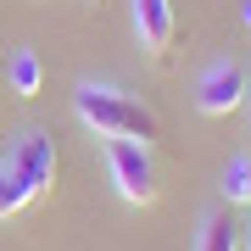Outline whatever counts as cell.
Instances as JSON below:
<instances>
[{"mask_svg": "<svg viewBox=\"0 0 251 251\" xmlns=\"http://www.w3.org/2000/svg\"><path fill=\"white\" fill-rule=\"evenodd\" d=\"M73 112H78V123L90 128L95 140H140V145H156L162 140L156 112L145 106L140 95L112 90V84H78Z\"/></svg>", "mask_w": 251, "mask_h": 251, "instance_id": "6da1fadb", "label": "cell"}, {"mask_svg": "<svg viewBox=\"0 0 251 251\" xmlns=\"http://www.w3.org/2000/svg\"><path fill=\"white\" fill-rule=\"evenodd\" d=\"M106 173H112L117 196H123L128 206H151V201H156L151 145H140V140H106Z\"/></svg>", "mask_w": 251, "mask_h": 251, "instance_id": "7a4b0ae2", "label": "cell"}, {"mask_svg": "<svg viewBox=\"0 0 251 251\" xmlns=\"http://www.w3.org/2000/svg\"><path fill=\"white\" fill-rule=\"evenodd\" d=\"M246 95H251V78H246L240 62H229V56H218V62L196 78V112H201V117H229V112H240Z\"/></svg>", "mask_w": 251, "mask_h": 251, "instance_id": "3957f363", "label": "cell"}, {"mask_svg": "<svg viewBox=\"0 0 251 251\" xmlns=\"http://www.w3.org/2000/svg\"><path fill=\"white\" fill-rule=\"evenodd\" d=\"M6 162H11V173L28 184V196H34V201L56 190V168H62V162H56V140H50V134L28 128V134L6 151Z\"/></svg>", "mask_w": 251, "mask_h": 251, "instance_id": "277c9868", "label": "cell"}, {"mask_svg": "<svg viewBox=\"0 0 251 251\" xmlns=\"http://www.w3.org/2000/svg\"><path fill=\"white\" fill-rule=\"evenodd\" d=\"M173 34H179L173 0H134V39H140V50L151 62H162L173 50Z\"/></svg>", "mask_w": 251, "mask_h": 251, "instance_id": "5b68a950", "label": "cell"}, {"mask_svg": "<svg viewBox=\"0 0 251 251\" xmlns=\"http://www.w3.org/2000/svg\"><path fill=\"white\" fill-rule=\"evenodd\" d=\"M240 224H234V212L229 206H206L201 212V224H196V246L190 251H240Z\"/></svg>", "mask_w": 251, "mask_h": 251, "instance_id": "8992f818", "label": "cell"}, {"mask_svg": "<svg viewBox=\"0 0 251 251\" xmlns=\"http://www.w3.org/2000/svg\"><path fill=\"white\" fill-rule=\"evenodd\" d=\"M6 78H11V95L34 100L39 90H45V62H39V50H17L11 67H6Z\"/></svg>", "mask_w": 251, "mask_h": 251, "instance_id": "52a82bcc", "label": "cell"}, {"mask_svg": "<svg viewBox=\"0 0 251 251\" xmlns=\"http://www.w3.org/2000/svg\"><path fill=\"white\" fill-rule=\"evenodd\" d=\"M224 201L229 206H251V151L234 156L229 168H224Z\"/></svg>", "mask_w": 251, "mask_h": 251, "instance_id": "ba28073f", "label": "cell"}, {"mask_svg": "<svg viewBox=\"0 0 251 251\" xmlns=\"http://www.w3.org/2000/svg\"><path fill=\"white\" fill-rule=\"evenodd\" d=\"M28 201H34V196H28V184L17 179V173H11V162L0 156V218H17Z\"/></svg>", "mask_w": 251, "mask_h": 251, "instance_id": "9c48e42d", "label": "cell"}, {"mask_svg": "<svg viewBox=\"0 0 251 251\" xmlns=\"http://www.w3.org/2000/svg\"><path fill=\"white\" fill-rule=\"evenodd\" d=\"M246 240H251V224H246Z\"/></svg>", "mask_w": 251, "mask_h": 251, "instance_id": "30bf717a", "label": "cell"}, {"mask_svg": "<svg viewBox=\"0 0 251 251\" xmlns=\"http://www.w3.org/2000/svg\"><path fill=\"white\" fill-rule=\"evenodd\" d=\"M246 100H251V95H246Z\"/></svg>", "mask_w": 251, "mask_h": 251, "instance_id": "8fae6325", "label": "cell"}]
</instances>
